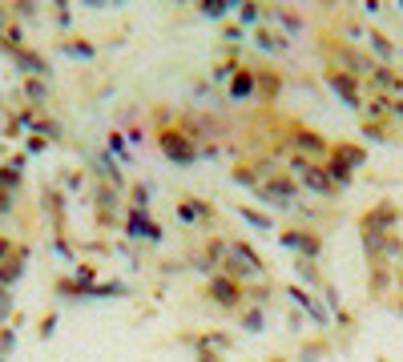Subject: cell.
<instances>
[{
	"instance_id": "obj_1",
	"label": "cell",
	"mask_w": 403,
	"mask_h": 362,
	"mask_svg": "<svg viewBox=\"0 0 403 362\" xmlns=\"http://www.w3.org/2000/svg\"><path fill=\"white\" fill-rule=\"evenodd\" d=\"M154 121H157V133H154L157 137V149L166 153L173 165H193V161L202 157V145H198L182 125H166L161 117H154Z\"/></svg>"
},
{
	"instance_id": "obj_2",
	"label": "cell",
	"mask_w": 403,
	"mask_h": 362,
	"mask_svg": "<svg viewBox=\"0 0 403 362\" xmlns=\"http://www.w3.org/2000/svg\"><path fill=\"white\" fill-rule=\"evenodd\" d=\"M323 53H326V69H339V73H351V76H371V69L379 65L375 57H367L359 49H351L347 40H335V37H323Z\"/></svg>"
},
{
	"instance_id": "obj_3",
	"label": "cell",
	"mask_w": 403,
	"mask_h": 362,
	"mask_svg": "<svg viewBox=\"0 0 403 362\" xmlns=\"http://www.w3.org/2000/svg\"><path fill=\"white\" fill-rule=\"evenodd\" d=\"M206 298H210L214 306H222V310H238V306H246V286L218 270V274H210V282H206Z\"/></svg>"
},
{
	"instance_id": "obj_4",
	"label": "cell",
	"mask_w": 403,
	"mask_h": 362,
	"mask_svg": "<svg viewBox=\"0 0 403 362\" xmlns=\"http://www.w3.org/2000/svg\"><path fill=\"white\" fill-rule=\"evenodd\" d=\"M294 133H290V141H294V153L299 157H307V161H319L323 165V157L331 153V145L323 141V133L319 129H307V125H290Z\"/></svg>"
},
{
	"instance_id": "obj_5",
	"label": "cell",
	"mask_w": 403,
	"mask_h": 362,
	"mask_svg": "<svg viewBox=\"0 0 403 362\" xmlns=\"http://www.w3.org/2000/svg\"><path fill=\"white\" fill-rule=\"evenodd\" d=\"M258 197L270 201V206H278V210H287V206H294V197H299V186H294V181H290V173L283 170L278 177H270V181L258 186Z\"/></svg>"
},
{
	"instance_id": "obj_6",
	"label": "cell",
	"mask_w": 403,
	"mask_h": 362,
	"mask_svg": "<svg viewBox=\"0 0 403 362\" xmlns=\"http://www.w3.org/2000/svg\"><path fill=\"white\" fill-rule=\"evenodd\" d=\"M326 85L335 89V97H339L343 105H351V109H359V105H363V89H359V76L339 73V69H326Z\"/></svg>"
},
{
	"instance_id": "obj_7",
	"label": "cell",
	"mask_w": 403,
	"mask_h": 362,
	"mask_svg": "<svg viewBox=\"0 0 403 362\" xmlns=\"http://www.w3.org/2000/svg\"><path fill=\"white\" fill-rule=\"evenodd\" d=\"M278 242L290 246V249H299V258H307V262H315V258H319V249H323V238H319L315 229H287Z\"/></svg>"
},
{
	"instance_id": "obj_8",
	"label": "cell",
	"mask_w": 403,
	"mask_h": 362,
	"mask_svg": "<svg viewBox=\"0 0 403 362\" xmlns=\"http://www.w3.org/2000/svg\"><path fill=\"white\" fill-rule=\"evenodd\" d=\"M226 97L238 101V105H242V101H258V89H254V69H250V65H238V69H234V76L226 81Z\"/></svg>"
},
{
	"instance_id": "obj_9",
	"label": "cell",
	"mask_w": 403,
	"mask_h": 362,
	"mask_svg": "<svg viewBox=\"0 0 403 362\" xmlns=\"http://www.w3.org/2000/svg\"><path fill=\"white\" fill-rule=\"evenodd\" d=\"M395 226H400V210L391 201H379L375 210L363 213V229H371V233H391Z\"/></svg>"
},
{
	"instance_id": "obj_10",
	"label": "cell",
	"mask_w": 403,
	"mask_h": 362,
	"mask_svg": "<svg viewBox=\"0 0 403 362\" xmlns=\"http://www.w3.org/2000/svg\"><path fill=\"white\" fill-rule=\"evenodd\" d=\"M173 213H177V222H182V226H198V222H206V217H210V206H206L202 197H193V193H182V201L173 206Z\"/></svg>"
},
{
	"instance_id": "obj_11",
	"label": "cell",
	"mask_w": 403,
	"mask_h": 362,
	"mask_svg": "<svg viewBox=\"0 0 403 362\" xmlns=\"http://www.w3.org/2000/svg\"><path fill=\"white\" fill-rule=\"evenodd\" d=\"M326 161H339L343 170L355 173V170H359V165L367 161V149H363V145H355V141H339V145H331Z\"/></svg>"
},
{
	"instance_id": "obj_12",
	"label": "cell",
	"mask_w": 403,
	"mask_h": 362,
	"mask_svg": "<svg viewBox=\"0 0 403 362\" xmlns=\"http://www.w3.org/2000/svg\"><path fill=\"white\" fill-rule=\"evenodd\" d=\"M125 233H134V238H150V242H161V226H157L154 217L145 210H129L125 213Z\"/></svg>"
},
{
	"instance_id": "obj_13",
	"label": "cell",
	"mask_w": 403,
	"mask_h": 362,
	"mask_svg": "<svg viewBox=\"0 0 403 362\" xmlns=\"http://www.w3.org/2000/svg\"><path fill=\"white\" fill-rule=\"evenodd\" d=\"M367 81H371V85H375V89H379L384 97H395V93H403V76L395 73L391 65H375Z\"/></svg>"
},
{
	"instance_id": "obj_14",
	"label": "cell",
	"mask_w": 403,
	"mask_h": 362,
	"mask_svg": "<svg viewBox=\"0 0 403 362\" xmlns=\"http://www.w3.org/2000/svg\"><path fill=\"white\" fill-rule=\"evenodd\" d=\"M254 89H258V101H274L278 89H283L278 69H254Z\"/></svg>"
},
{
	"instance_id": "obj_15",
	"label": "cell",
	"mask_w": 403,
	"mask_h": 362,
	"mask_svg": "<svg viewBox=\"0 0 403 362\" xmlns=\"http://www.w3.org/2000/svg\"><path fill=\"white\" fill-rule=\"evenodd\" d=\"M287 294H290V298H294L299 306H303V310H307V314H310V318H315L319 326H326V310L315 302V294H310L307 286H287Z\"/></svg>"
},
{
	"instance_id": "obj_16",
	"label": "cell",
	"mask_w": 403,
	"mask_h": 362,
	"mask_svg": "<svg viewBox=\"0 0 403 362\" xmlns=\"http://www.w3.org/2000/svg\"><path fill=\"white\" fill-rule=\"evenodd\" d=\"M117 186H101L97 190V217H101V226H109L113 222V210H117Z\"/></svg>"
},
{
	"instance_id": "obj_17",
	"label": "cell",
	"mask_w": 403,
	"mask_h": 362,
	"mask_svg": "<svg viewBox=\"0 0 403 362\" xmlns=\"http://www.w3.org/2000/svg\"><path fill=\"white\" fill-rule=\"evenodd\" d=\"M254 40H258L262 49H270V53H283L290 37L283 33V28H267V24H258V28H254Z\"/></svg>"
},
{
	"instance_id": "obj_18",
	"label": "cell",
	"mask_w": 403,
	"mask_h": 362,
	"mask_svg": "<svg viewBox=\"0 0 403 362\" xmlns=\"http://www.w3.org/2000/svg\"><path fill=\"white\" fill-rule=\"evenodd\" d=\"M367 40H371V49L379 53V65H391V60H395V44H391L384 33H367Z\"/></svg>"
},
{
	"instance_id": "obj_19",
	"label": "cell",
	"mask_w": 403,
	"mask_h": 362,
	"mask_svg": "<svg viewBox=\"0 0 403 362\" xmlns=\"http://www.w3.org/2000/svg\"><path fill=\"white\" fill-rule=\"evenodd\" d=\"M230 177L238 181V186H250L254 193H258V186H262V181H258V170H250L246 161H238V165L230 170Z\"/></svg>"
},
{
	"instance_id": "obj_20",
	"label": "cell",
	"mask_w": 403,
	"mask_h": 362,
	"mask_svg": "<svg viewBox=\"0 0 403 362\" xmlns=\"http://www.w3.org/2000/svg\"><path fill=\"white\" fill-rule=\"evenodd\" d=\"M238 213H242V217H246L250 226H258V229H262V233H270V229H274V222H270L267 213H258V210H250V206H238Z\"/></svg>"
},
{
	"instance_id": "obj_21",
	"label": "cell",
	"mask_w": 403,
	"mask_h": 362,
	"mask_svg": "<svg viewBox=\"0 0 403 362\" xmlns=\"http://www.w3.org/2000/svg\"><path fill=\"white\" fill-rule=\"evenodd\" d=\"M294 266H299V278H303V282H310V286H319V290L326 286L323 278H319V270H315V262H307V258H299Z\"/></svg>"
},
{
	"instance_id": "obj_22",
	"label": "cell",
	"mask_w": 403,
	"mask_h": 362,
	"mask_svg": "<svg viewBox=\"0 0 403 362\" xmlns=\"http://www.w3.org/2000/svg\"><path fill=\"white\" fill-rule=\"evenodd\" d=\"M274 17H278V24H283L287 33H303V17H299V13H290V8H278Z\"/></svg>"
},
{
	"instance_id": "obj_23",
	"label": "cell",
	"mask_w": 403,
	"mask_h": 362,
	"mask_svg": "<svg viewBox=\"0 0 403 362\" xmlns=\"http://www.w3.org/2000/svg\"><path fill=\"white\" fill-rule=\"evenodd\" d=\"M242 326H246L250 334H258V330H262V310L246 302V310H242Z\"/></svg>"
},
{
	"instance_id": "obj_24",
	"label": "cell",
	"mask_w": 403,
	"mask_h": 362,
	"mask_svg": "<svg viewBox=\"0 0 403 362\" xmlns=\"http://www.w3.org/2000/svg\"><path fill=\"white\" fill-rule=\"evenodd\" d=\"M238 17H242V24H258V20H262V8H258V4H238Z\"/></svg>"
},
{
	"instance_id": "obj_25",
	"label": "cell",
	"mask_w": 403,
	"mask_h": 362,
	"mask_svg": "<svg viewBox=\"0 0 403 362\" xmlns=\"http://www.w3.org/2000/svg\"><path fill=\"white\" fill-rule=\"evenodd\" d=\"M129 197H134V210H145V206H150V186L137 181L134 190H129Z\"/></svg>"
},
{
	"instance_id": "obj_26",
	"label": "cell",
	"mask_w": 403,
	"mask_h": 362,
	"mask_svg": "<svg viewBox=\"0 0 403 362\" xmlns=\"http://www.w3.org/2000/svg\"><path fill=\"white\" fill-rule=\"evenodd\" d=\"M234 69H238L234 60H218V65L210 69V76H214V81H230V76H234Z\"/></svg>"
},
{
	"instance_id": "obj_27",
	"label": "cell",
	"mask_w": 403,
	"mask_h": 362,
	"mask_svg": "<svg viewBox=\"0 0 403 362\" xmlns=\"http://www.w3.org/2000/svg\"><path fill=\"white\" fill-rule=\"evenodd\" d=\"M202 17H226V4H222V0H206V4H202Z\"/></svg>"
},
{
	"instance_id": "obj_28",
	"label": "cell",
	"mask_w": 403,
	"mask_h": 362,
	"mask_svg": "<svg viewBox=\"0 0 403 362\" xmlns=\"http://www.w3.org/2000/svg\"><path fill=\"white\" fill-rule=\"evenodd\" d=\"M109 149H113V153H121V157H125V137H121V133H109Z\"/></svg>"
},
{
	"instance_id": "obj_29",
	"label": "cell",
	"mask_w": 403,
	"mask_h": 362,
	"mask_svg": "<svg viewBox=\"0 0 403 362\" xmlns=\"http://www.w3.org/2000/svg\"><path fill=\"white\" fill-rule=\"evenodd\" d=\"M395 310H400V314H403V298H400V302H395Z\"/></svg>"
},
{
	"instance_id": "obj_30",
	"label": "cell",
	"mask_w": 403,
	"mask_h": 362,
	"mask_svg": "<svg viewBox=\"0 0 403 362\" xmlns=\"http://www.w3.org/2000/svg\"><path fill=\"white\" fill-rule=\"evenodd\" d=\"M270 362H283V359H270Z\"/></svg>"
},
{
	"instance_id": "obj_31",
	"label": "cell",
	"mask_w": 403,
	"mask_h": 362,
	"mask_svg": "<svg viewBox=\"0 0 403 362\" xmlns=\"http://www.w3.org/2000/svg\"><path fill=\"white\" fill-rule=\"evenodd\" d=\"M400 258H403V249H400ZM400 266H403V262H400Z\"/></svg>"
}]
</instances>
